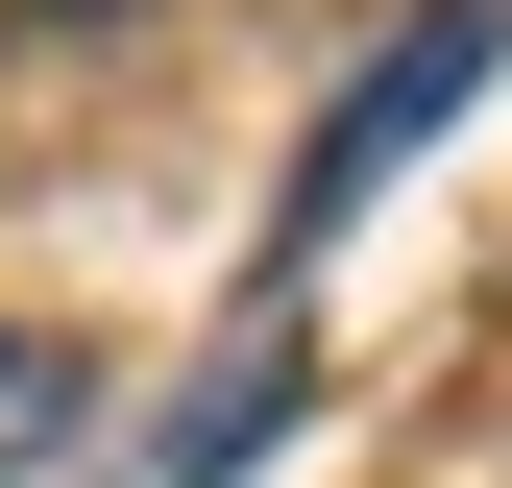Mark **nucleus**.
Here are the masks:
<instances>
[{"mask_svg":"<svg viewBox=\"0 0 512 488\" xmlns=\"http://www.w3.org/2000/svg\"><path fill=\"white\" fill-rule=\"evenodd\" d=\"M49 25H98V0H49Z\"/></svg>","mask_w":512,"mask_h":488,"instance_id":"20e7f679","label":"nucleus"},{"mask_svg":"<svg viewBox=\"0 0 512 488\" xmlns=\"http://www.w3.org/2000/svg\"><path fill=\"white\" fill-rule=\"evenodd\" d=\"M488 74H512V0H415V25L366 49L342 98H317V147H293V196H269V318H293V269H317V244H342L366 196H391V171H415V147H439V122H464Z\"/></svg>","mask_w":512,"mask_h":488,"instance_id":"f257e3e1","label":"nucleus"},{"mask_svg":"<svg viewBox=\"0 0 512 488\" xmlns=\"http://www.w3.org/2000/svg\"><path fill=\"white\" fill-rule=\"evenodd\" d=\"M293 415H317V342L269 318V293H244V342L196 366V391H171V440H147V464H122V488H244V464H269V440H293Z\"/></svg>","mask_w":512,"mask_h":488,"instance_id":"f03ea898","label":"nucleus"},{"mask_svg":"<svg viewBox=\"0 0 512 488\" xmlns=\"http://www.w3.org/2000/svg\"><path fill=\"white\" fill-rule=\"evenodd\" d=\"M74 391H98V366H74V342H49V318H0V488H25L49 440H74Z\"/></svg>","mask_w":512,"mask_h":488,"instance_id":"7ed1b4c3","label":"nucleus"}]
</instances>
